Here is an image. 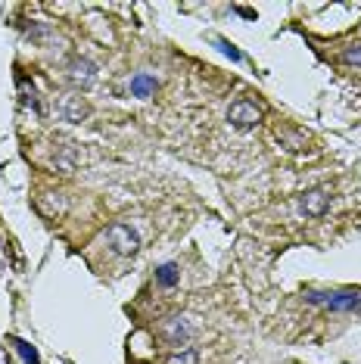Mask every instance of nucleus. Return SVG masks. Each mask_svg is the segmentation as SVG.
<instances>
[{"label":"nucleus","instance_id":"nucleus-1","mask_svg":"<svg viewBox=\"0 0 361 364\" xmlns=\"http://www.w3.org/2000/svg\"><path fill=\"white\" fill-rule=\"evenodd\" d=\"M308 305H324L330 311H361V296L358 293H318V289H308L306 293Z\"/></svg>","mask_w":361,"mask_h":364},{"label":"nucleus","instance_id":"nucleus-2","mask_svg":"<svg viewBox=\"0 0 361 364\" xmlns=\"http://www.w3.org/2000/svg\"><path fill=\"white\" fill-rule=\"evenodd\" d=\"M227 122L240 131H249L262 122V109L252 100H237V103H231V109H227Z\"/></svg>","mask_w":361,"mask_h":364},{"label":"nucleus","instance_id":"nucleus-3","mask_svg":"<svg viewBox=\"0 0 361 364\" xmlns=\"http://www.w3.org/2000/svg\"><path fill=\"white\" fill-rule=\"evenodd\" d=\"M109 243L119 255H134L141 250V237H137L134 228L125 225V221H116V225L109 228Z\"/></svg>","mask_w":361,"mask_h":364},{"label":"nucleus","instance_id":"nucleus-4","mask_svg":"<svg viewBox=\"0 0 361 364\" xmlns=\"http://www.w3.org/2000/svg\"><path fill=\"white\" fill-rule=\"evenodd\" d=\"M196 333L193 321L184 318V314H178V318H168L166 324H162V336H166V343L171 346H187V339Z\"/></svg>","mask_w":361,"mask_h":364},{"label":"nucleus","instance_id":"nucleus-5","mask_svg":"<svg viewBox=\"0 0 361 364\" xmlns=\"http://www.w3.org/2000/svg\"><path fill=\"white\" fill-rule=\"evenodd\" d=\"M274 137H277V144H281L284 150H290V153L308 150V134H306V131H296V128H290V125H277L274 128Z\"/></svg>","mask_w":361,"mask_h":364},{"label":"nucleus","instance_id":"nucleus-6","mask_svg":"<svg viewBox=\"0 0 361 364\" xmlns=\"http://www.w3.org/2000/svg\"><path fill=\"white\" fill-rule=\"evenodd\" d=\"M330 209V190L315 187L308 193H302V212L311 215V218H321V215Z\"/></svg>","mask_w":361,"mask_h":364},{"label":"nucleus","instance_id":"nucleus-7","mask_svg":"<svg viewBox=\"0 0 361 364\" xmlns=\"http://www.w3.org/2000/svg\"><path fill=\"white\" fill-rule=\"evenodd\" d=\"M69 78L75 81L78 87H90L97 81V65L90 63V60H85V56H75V60L69 63Z\"/></svg>","mask_w":361,"mask_h":364},{"label":"nucleus","instance_id":"nucleus-8","mask_svg":"<svg viewBox=\"0 0 361 364\" xmlns=\"http://www.w3.org/2000/svg\"><path fill=\"white\" fill-rule=\"evenodd\" d=\"M35 209L44 215V218H60L65 212V200H63V193H41L35 200Z\"/></svg>","mask_w":361,"mask_h":364},{"label":"nucleus","instance_id":"nucleus-9","mask_svg":"<svg viewBox=\"0 0 361 364\" xmlns=\"http://www.w3.org/2000/svg\"><path fill=\"white\" fill-rule=\"evenodd\" d=\"M156 87H159V81H156L150 72H137L134 78H131V94L141 97V100H146V97L156 94Z\"/></svg>","mask_w":361,"mask_h":364},{"label":"nucleus","instance_id":"nucleus-10","mask_svg":"<svg viewBox=\"0 0 361 364\" xmlns=\"http://www.w3.org/2000/svg\"><path fill=\"white\" fill-rule=\"evenodd\" d=\"M63 115H65V122H81L87 115V103L81 97H69L63 106Z\"/></svg>","mask_w":361,"mask_h":364},{"label":"nucleus","instance_id":"nucleus-11","mask_svg":"<svg viewBox=\"0 0 361 364\" xmlns=\"http://www.w3.org/2000/svg\"><path fill=\"white\" fill-rule=\"evenodd\" d=\"M56 168H60L63 175H72V171H75V146H63V153L56 156Z\"/></svg>","mask_w":361,"mask_h":364},{"label":"nucleus","instance_id":"nucleus-12","mask_svg":"<svg viewBox=\"0 0 361 364\" xmlns=\"http://www.w3.org/2000/svg\"><path fill=\"white\" fill-rule=\"evenodd\" d=\"M178 264H162V268H156V280H159V287H175L178 284Z\"/></svg>","mask_w":361,"mask_h":364},{"label":"nucleus","instance_id":"nucleus-13","mask_svg":"<svg viewBox=\"0 0 361 364\" xmlns=\"http://www.w3.org/2000/svg\"><path fill=\"white\" fill-rule=\"evenodd\" d=\"M166 364H200V352L196 349H178V352H171Z\"/></svg>","mask_w":361,"mask_h":364},{"label":"nucleus","instance_id":"nucleus-14","mask_svg":"<svg viewBox=\"0 0 361 364\" xmlns=\"http://www.w3.org/2000/svg\"><path fill=\"white\" fill-rule=\"evenodd\" d=\"M13 349L22 355V361L26 364H41V358H38V352L31 349V346L26 343V339H13Z\"/></svg>","mask_w":361,"mask_h":364},{"label":"nucleus","instance_id":"nucleus-15","mask_svg":"<svg viewBox=\"0 0 361 364\" xmlns=\"http://www.w3.org/2000/svg\"><path fill=\"white\" fill-rule=\"evenodd\" d=\"M343 60L349 65H361V44H349L346 50H343Z\"/></svg>","mask_w":361,"mask_h":364},{"label":"nucleus","instance_id":"nucleus-16","mask_svg":"<svg viewBox=\"0 0 361 364\" xmlns=\"http://www.w3.org/2000/svg\"><path fill=\"white\" fill-rule=\"evenodd\" d=\"M215 44L221 47V53H227V56H231V60H234V63H237V60H240V50H237V47H234V44H227V41H225V38H218V41H215Z\"/></svg>","mask_w":361,"mask_h":364},{"label":"nucleus","instance_id":"nucleus-17","mask_svg":"<svg viewBox=\"0 0 361 364\" xmlns=\"http://www.w3.org/2000/svg\"><path fill=\"white\" fill-rule=\"evenodd\" d=\"M234 10H237V13H240V16H243V19H256V13H252V10H246V6H234Z\"/></svg>","mask_w":361,"mask_h":364}]
</instances>
